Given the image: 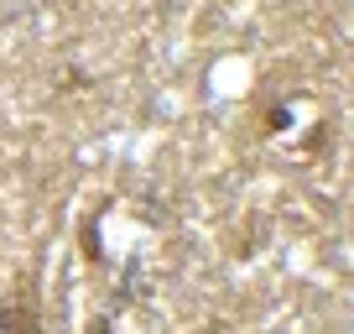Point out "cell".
Returning <instances> with one entry per match:
<instances>
[{"label": "cell", "mask_w": 354, "mask_h": 334, "mask_svg": "<svg viewBox=\"0 0 354 334\" xmlns=\"http://www.w3.org/2000/svg\"><path fill=\"white\" fill-rule=\"evenodd\" d=\"M0 334H42V313H37L32 292L0 303Z\"/></svg>", "instance_id": "6da1fadb"}]
</instances>
